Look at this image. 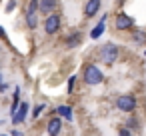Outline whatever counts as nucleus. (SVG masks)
I'll use <instances>...</instances> for the list:
<instances>
[{
	"instance_id": "nucleus-1",
	"label": "nucleus",
	"mask_w": 146,
	"mask_h": 136,
	"mask_svg": "<svg viewBox=\"0 0 146 136\" xmlns=\"http://www.w3.org/2000/svg\"><path fill=\"white\" fill-rule=\"evenodd\" d=\"M118 56H120V48H118V44H114V42H106V44H102L100 46V50H98V60L102 62V64H114L116 60H118Z\"/></svg>"
},
{
	"instance_id": "nucleus-2",
	"label": "nucleus",
	"mask_w": 146,
	"mask_h": 136,
	"mask_svg": "<svg viewBox=\"0 0 146 136\" xmlns=\"http://www.w3.org/2000/svg\"><path fill=\"white\" fill-rule=\"evenodd\" d=\"M82 80H84V84H88V86H98V84L104 80V74H102V70H100L96 64H88V66L84 68V72H82Z\"/></svg>"
},
{
	"instance_id": "nucleus-3",
	"label": "nucleus",
	"mask_w": 146,
	"mask_h": 136,
	"mask_svg": "<svg viewBox=\"0 0 146 136\" xmlns=\"http://www.w3.org/2000/svg\"><path fill=\"white\" fill-rule=\"evenodd\" d=\"M60 26H62V18H60V14H56V12H52V14H48L46 18H44V32L46 34H56L58 30H60Z\"/></svg>"
},
{
	"instance_id": "nucleus-4",
	"label": "nucleus",
	"mask_w": 146,
	"mask_h": 136,
	"mask_svg": "<svg viewBox=\"0 0 146 136\" xmlns=\"http://www.w3.org/2000/svg\"><path fill=\"white\" fill-rule=\"evenodd\" d=\"M116 108L120 112H134L136 110V98L132 94H122L116 98Z\"/></svg>"
},
{
	"instance_id": "nucleus-5",
	"label": "nucleus",
	"mask_w": 146,
	"mask_h": 136,
	"mask_svg": "<svg viewBox=\"0 0 146 136\" xmlns=\"http://www.w3.org/2000/svg\"><path fill=\"white\" fill-rule=\"evenodd\" d=\"M134 26V20L126 14V12H118L114 18V28L116 30H130Z\"/></svg>"
},
{
	"instance_id": "nucleus-6",
	"label": "nucleus",
	"mask_w": 146,
	"mask_h": 136,
	"mask_svg": "<svg viewBox=\"0 0 146 136\" xmlns=\"http://www.w3.org/2000/svg\"><path fill=\"white\" fill-rule=\"evenodd\" d=\"M28 112H30V104H28V102H20L18 110L12 114V124H14V126H16V124H22V122L26 120Z\"/></svg>"
},
{
	"instance_id": "nucleus-7",
	"label": "nucleus",
	"mask_w": 146,
	"mask_h": 136,
	"mask_svg": "<svg viewBox=\"0 0 146 136\" xmlns=\"http://www.w3.org/2000/svg\"><path fill=\"white\" fill-rule=\"evenodd\" d=\"M62 116H54V118H50L48 120V126H46V132L48 134H52V136H56V134H60L62 132Z\"/></svg>"
},
{
	"instance_id": "nucleus-8",
	"label": "nucleus",
	"mask_w": 146,
	"mask_h": 136,
	"mask_svg": "<svg viewBox=\"0 0 146 136\" xmlns=\"http://www.w3.org/2000/svg\"><path fill=\"white\" fill-rule=\"evenodd\" d=\"M100 4H102V0H88V2L84 4V16H86V18L96 16L98 10H100Z\"/></svg>"
},
{
	"instance_id": "nucleus-9",
	"label": "nucleus",
	"mask_w": 146,
	"mask_h": 136,
	"mask_svg": "<svg viewBox=\"0 0 146 136\" xmlns=\"http://www.w3.org/2000/svg\"><path fill=\"white\" fill-rule=\"evenodd\" d=\"M58 6V0H40V6H38V12H42L44 16L52 14Z\"/></svg>"
},
{
	"instance_id": "nucleus-10",
	"label": "nucleus",
	"mask_w": 146,
	"mask_h": 136,
	"mask_svg": "<svg viewBox=\"0 0 146 136\" xmlns=\"http://www.w3.org/2000/svg\"><path fill=\"white\" fill-rule=\"evenodd\" d=\"M106 20H108V16L104 14V16L100 18V22H98V24L90 30V38H92V40H98V38L104 34V30H106Z\"/></svg>"
},
{
	"instance_id": "nucleus-11",
	"label": "nucleus",
	"mask_w": 146,
	"mask_h": 136,
	"mask_svg": "<svg viewBox=\"0 0 146 136\" xmlns=\"http://www.w3.org/2000/svg\"><path fill=\"white\" fill-rule=\"evenodd\" d=\"M64 44H66V48H76V46H80V44H82V34H80V30H78V32H72V34L64 40Z\"/></svg>"
},
{
	"instance_id": "nucleus-12",
	"label": "nucleus",
	"mask_w": 146,
	"mask_h": 136,
	"mask_svg": "<svg viewBox=\"0 0 146 136\" xmlns=\"http://www.w3.org/2000/svg\"><path fill=\"white\" fill-rule=\"evenodd\" d=\"M56 114L58 116H62L64 120H68V122H72L74 120V112H72V108L68 106V104H60L58 108H56Z\"/></svg>"
},
{
	"instance_id": "nucleus-13",
	"label": "nucleus",
	"mask_w": 146,
	"mask_h": 136,
	"mask_svg": "<svg viewBox=\"0 0 146 136\" xmlns=\"http://www.w3.org/2000/svg\"><path fill=\"white\" fill-rule=\"evenodd\" d=\"M132 42H134L136 46H144V44H146V32L140 30V28H136V30L132 32Z\"/></svg>"
},
{
	"instance_id": "nucleus-14",
	"label": "nucleus",
	"mask_w": 146,
	"mask_h": 136,
	"mask_svg": "<svg viewBox=\"0 0 146 136\" xmlns=\"http://www.w3.org/2000/svg\"><path fill=\"white\" fill-rule=\"evenodd\" d=\"M36 26H38V18H36V14H26V28L34 30Z\"/></svg>"
},
{
	"instance_id": "nucleus-15",
	"label": "nucleus",
	"mask_w": 146,
	"mask_h": 136,
	"mask_svg": "<svg viewBox=\"0 0 146 136\" xmlns=\"http://www.w3.org/2000/svg\"><path fill=\"white\" fill-rule=\"evenodd\" d=\"M38 6H40V0H30V4L26 8V14H36L38 12Z\"/></svg>"
},
{
	"instance_id": "nucleus-16",
	"label": "nucleus",
	"mask_w": 146,
	"mask_h": 136,
	"mask_svg": "<svg viewBox=\"0 0 146 136\" xmlns=\"http://www.w3.org/2000/svg\"><path fill=\"white\" fill-rule=\"evenodd\" d=\"M44 108H46V104H42V102H40V104H36V106H34V110H32V118H38V116L44 112Z\"/></svg>"
},
{
	"instance_id": "nucleus-17",
	"label": "nucleus",
	"mask_w": 146,
	"mask_h": 136,
	"mask_svg": "<svg viewBox=\"0 0 146 136\" xmlns=\"http://www.w3.org/2000/svg\"><path fill=\"white\" fill-rule=\"evenodd\" d=\"M126 126H128L130 130H138L140 122H138V118H134V116H132V118H128V120H126Z\"/></svg>"
},
{
	"instance_id": "nucleus-18",
	"label": "nucleus",
	"mask_w": 146,
	"mask_h": 136,
	"mask_svg": "<svg viewBox=\"0 0 146 136\" xmlns=\"http://www.w3.org/2000/svg\"><path fill=\"white\" fill-rule=\"evenodd\" d=\"M16 6H18V2H16V0H8V2H6V8H4V12H12Z\"/></svg>"
},
{
	"instance_id": "nucleus-19",
	"label": "nucleus",
	"mask_w": 146,
	"mask_h": 136,
	"mask_svg": "<svg viewBox=\"0 0 146 136\" xmlns=\"http://www.w3.org/2000/svg\"><path fill=\"white\" fill-rule=\"evenodd\" d=\"M74 82H76V76H70L68 78V94L74 92Z\"/></svg>"
},
{
	"instance_id": "nucleus-20",
	"label": "nucleus",
	"mask_w": 146,
	"mask_h": 136,
	"mask_svg": "<svg viewBox=\"0 0 146 136\" xmlns=\"http://www.w3.org/2000/svg\"><path fill=\"white\" fill-rule=\"evenodd\" d=\"M130 132H132V130H130L128 126H126V128H120V136H128Z\"/></svg>"
},
{
	"instance_id": "nucleus-21",
	"label": "nucleus",
	"mask_w": 146,
	"mask_h": 136,
	"mask_svg": "<svg viewBox=\"0 0 146 136\" xmlns=\"http://www.w3.org/2000/svg\"><path fill=\"white\" fill-rule=\"evenodd\" d=\"M0 38H4V40H6V32H4V28H2V26H0Z\"/></svg>"
},
{
	"instance_id": "nucleus-22",
	"label": "nucleus",
	"mask_w": 146,
	"mask_h": 136,
	"mask_svg": "<svg viewBox=\"0 0 146 136\" xmlns=\"http://www.w3.org/2000/svg\"><path fill=\"white\" fill-rule=\"evenodd\" d=\"M10 134H12V136H20V134H22V132H20V130H16V128H14V130H12V132H10Z\"/></svg>"
},
{
	"instance_id": "nucleus-23",
	"label": "nucleus",
	"mask_w": 146,
	"mask_h": 136,
	"mask_svg": "<svg viewBox=\"0 0 146 136\" xmlns=\"http://www.w3.org/2000/svg\"><path fill=\"white\" fill-rule=\"evenodd\" d=\"M144 56H146V50H144Z\"/></svg>"
},
{
	"instance_id": "nucleus-24",
	"label": "nucleus",
	"mask_w": 146,
	"mask_h": 136,
	"mask_svg": "<svg viewBox=\"0 0 146 136\" xmlns=\"http://www.w3.org/2000/svg\"><path fill=\"white\" fill-rule=\"evenodd\" d=\"M0 124H2V120H0Z\"/></svg>"
}]
</instances>
